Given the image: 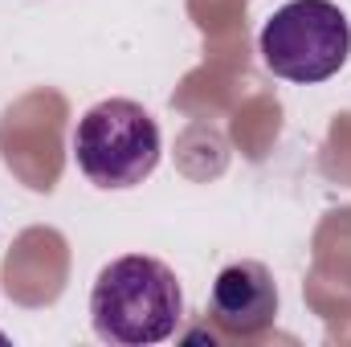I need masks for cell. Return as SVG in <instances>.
I'll use <instances>...</instances> for the list:
<instances>
[{
	"instance_id": "6da1fadb",
	"label": "cell",
	"mask_w": 351,
	"mask_h": 347,
	"mask_svg": "<svg viewBox=\"0 0 351 347\" xmlns=\"http://www.w3.org/2000/svg\"><path fill=\"white\" fill-rule=\"evenodd\" d=\"M184 319V290L160 258L127 254L102 265L90 290L94 335L119 347H147L172 339Z\"/></svg>"
},
{
	"instance_id": "277c9868",
	"label": "cell",
	"mask_w": 351,
	"mask_h": 347,
	"mask_svg": "<svg viewBox=\"0 0 351 347\" xmlns=\"http://www.w3.org/2000/svg\"><path fill=\"white\" fill-rule=\"evenodd\" d=\"M213 319L229 335H258L278 319V286L262 261H233L217 274L208 294Z\"/></svg>"
},
{
	"instance_id": "3957f363",
	"label": "cell",
	"mask_w": 351,
	"mask_h": 347,
	"mask_svg": "<svg viewBox=\"0 0 351 347\" xmlns=\"http://www.w3.org/2000/svg\"><path fill=\"white\" fill-rule=\"evenodd\" d=\"M258 49L274 78L315 86L348 66L351 25L331 0H290L262 25Z\"/></svg>"
},
{
	"instance_id": "7a4b0ae2",
	"label": "cell",
	"mask_w": 351,
	"mask_h": 347,
	"mask_svg": "<svg viewBox=\"0 0 351 347\" xmlns=\"http://www.w3.org/2000/svg\"><path fill=\"white\" fill-rule=\"evenodd\" d=\"M74 164L94 188H135L160 164V127L147 106L102 98L74 127Z\"/></svg>"
}]
</instances>
